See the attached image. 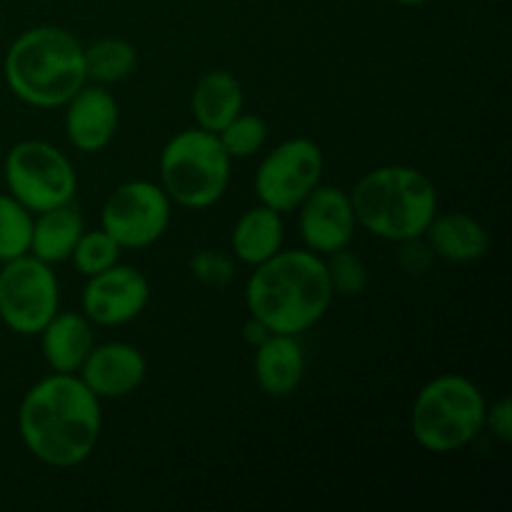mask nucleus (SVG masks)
I'll return each instance as SVG.
<instances>
[{"label":"nucleus","mask_w":512,"mask_h":512,"mask_svg":"<svg viewBox=\"0 0 512 512\" xmlns=\"http://www.w3.org/2000/svg\"><path fill=\"white\" fill-rule=\"evenodd\" d=\"M18 433L28 453L43 465L78 468L95 453L103 433L100 398L78 375L50 373L20 400Z\"/></svg>","instance_id":"obj_1"},{"label":"nucleus","mask_w":512,"mask_h":512,"mask_svg":"<svg viewBox=\"0 0 512 512\" xmlns=\"http://www.w3.org/2000/svg\"><path fill=\"white\" fill-rule=\"evenodd\" d=\"M333 298L325 260L308 248L278 250L255 265L245 283L250 318L260 320L270 333H308L325 318Z\"/></svg>","instance_id":"obj_2"},{"label":"nucleus","mask_w":512,"mask_h":512,"mask_svg":"<svg viewBox=\"0 0 512 512\" xmlns=\"http://www.w3.org/2000/svg\"><path fill=\"white\" fill-rule=\"evenodd\" d=\"M10 93L30 108H63L85 83V45L60 25H35L10 43L3 60Z\"/></svg>","instance_id":"obj_3"},{"label":"nucleus","mask_w":512,"mask_h":512,"mask_svg":"<svg viewBox=\"0 0 512 512\" xmlns=\"http://www.w3.org/2000/svg\"><path fill=\"white\" fill-rule=\"evenodd\" d=\"M358 228L388 243L423 238L438 213V188L413 165H380L355 183L353 193Z\"/></svg>","instance_id":"obj_4"},{"label":"nucleus","mask_w":512,"mask_h":512,"mask_svg":"<svg viewBox=\"0 0 512 512\" xmlns=\"http://www.w3.org/2000/svg\"><path fill=\"white\" fill-rule=\"evenodd\" d=\"M483 390L470 378L445 373L428 380L418 390L410 410V430L415 443L435 455L463 450L485 430Z\"/></svg>","instance_id":"obj_5"},{"label":"nucleus","mask_w":512,"mask_h":512,"mask_svg":"<svg viewBox=\"0 0 512 512\" xmlns=\"http://www.w3.org/2000/svg\"><path fill=\"white\" fill-rule=\"evenodd\" d=\"M233 160L218 135L203 128L175 133L160 153V188L170 203L188 210L213 208L228 193Z\"/></svg>","instance_id":"obj_6"},{"label":"nucleus","mask_w":512,"mask_h":512,"mask_svg":"<svg viewBox=\"0 0 512 512\" xmlns=\"http://www.w3.org/2000/svg\"><path fill=\"white\" fill-rule=\"evenodd\" d=\"M5 188L33 215L73 203L78 173L68 155L45 140H20L3 160Z\"/></svg>","instance_id":"obj_7"},{"label":"nucleus","mask_w":512,"mask_h":512,"mask_svg":"<svg viewBox=\"0 0 512 512\" xmlns=\"http://www.w3.org/2000/svg\"><path fill=\"white\" fill-rule=\"evenodd\" d=\"M60 310V283L53 265L20 255L0 263V320L13 333L38 335Z\"/></svg>","instance_id":"obj_8"},{"label":"nucleus","mask_w":512,"mask_h":512,"mask_svg":"<svg viewBox=\"0 0 512 512\" xmlns=\"http://www.w3.org/2000/svg\"><path fill=\"white\" fill-rule=\"evenodd\" d=\"M325 155L313 138H288L275 145L253 178L258 200L278 213H293L323 183Z\"/></svg>","instance_id":"obj_9"},{"label":"nucleus","mask_w":512,"mask_h":512,"mask_svg":"<svg viewBox=\"0 0 512 512\" xmlns=\"http://www.w3.org/2000/svg\"><path fill=\"white\" fill-rule=\"evenodd\" d=\"M173 203L153 180L118 185L100 210V228L123 250H143L158 243L170 228Z\"/></svg>","instance_id":"obj_10"},{"label":"nucleus","mask_w":512,"mask_h":512,"mask_svg":"<svg viewBox=\"0 0 512 512\" xmlns=\"http://www.w3.org/2000/svg\"><path fill=\"white\" fill-rule=\"evenodd\" d=\"M150 303V283L133 265L115 263L113 268L90 275L80 295V313L100 328H120L140 318Z\"/></svg>","instance_id":"obj_11"},{"label":"nucleus","mask_w":512,"mask_h":512,"mask_svg":"<svg viewBox=\"0 0 512 512\" xmlns=\"http://www.w3.org/2000/svg\"><path fill=\"white\" fill-rule=\"evenodd\" d=\"M298 230L305 248L320 258L335 250L350 248L358 233L353 200L338 185L320 183L303 203L298 205Z\"/></svg>","instance_id":"obj_12"},{"label":"nucleus","mask_w":512,"mask_h":512,"mask_svg":"<svg viewBox=\"0 0 512 512\" xmlns=\"http://www.w3.org/2000/svg\"><path fill=\"white\" fill-rule=\"evenodd\" d=\"M63 110L65 138L78 153L93 155L113 143L120 123V108L105 85L85 83L63 105Z\"/></svg>","instance_id":"obj_13"},{"label":"nucleus","mask_w":512,"mask_h":512,"mask_svg":"<svg viewBox=\"0 0 512 512\" xmlns=\"http://www.w3.org/2000/svg\"><path fill=\"white\" fill-rule=\"evenodd\" d=\"M145 375H148L145 355L135 345L118 343V340L93 345L78 370V378L100 400L128 398L145 383Z\"/></svg>","instance_id":"obj_14"},{"label":"nucleus","mask_w":512,"mask_h":512,"mask_svg":"<svg viewBox=\"0 0 512 512\" xmlns=\"http://www.w3.org/2000/svg\"><path fill=\"white\" fill-rule=\"evenodd\" d=\"M253 375L268 398H288L305 378V353L298 335L270 333L253 348Z\"/></svg>","instance_id":"obj_15"},{"label":"nucleus","mask_w":512,"mask_h":512,"mask_svg":"<svg viewBox=\"0 0 512 512\" xmlns=\"http://www.w3.org/2000/svg\"><path fill=\"white\" fill-rule=\"evenodd\" d=\"M423 238L435 258H443L448 263H475L485 258L490 250V233L485 225L460 210L435 213Z\"/></svg>","instance_id":"obj_16"},{"label":"nucleus","mask_w":512,"mask_h":512,"mask_svg":"<svg viewBox=\"0 0 512 512\" xmlns=\"http://www.w3.org/2000/svg\"><path fill=\"white\" fill-rule=\"evenodd\" d=\"M40 348L43 358L53 373L78 375L80 365L95 345L93 323L83 313H58L40 330Z\"/></svg>","instance_id":"obj_17"},{"label":"nucleus","mask_w":512,"mask_h":512,"mask_svg":"<svg viewBox=\"0 0 512 512\" xmlns=\"http://www.w3.org/2000/svg\"><path fill=\"white\" fill-rule=\"evenodd\" d=\"M285 223L283 213L268 208V205H255L245 210L233 225L230 233V253L238 263L255 268L273 258L278 250H283Z\"/></svg>","instance_id":"obj_18"},{"label":"nucleus","mask_w":512,"mask_h":512,"mask_svg":"<svg viewBox=\"0 0 512 512\" xmlns=\"http://www.w3.org/2000/svg\"><path fill=\"white\" fill-rule=\"evenodd\" d=\"M243 105V85L228 70H208L200 75L190 95L195 128H203L208 133H220L235 115L243 113Z\"/></svg>","instance_id":"obj_19"},{"label":"nucleus","mask_w":512,"mask_h":512,"mask_svg":"<svg viewBox=\"0 0 512 512\" xmlns=\"http://www.w3.org/2000/svg\"><path fill=\"white\" fill-rule=\"evenodd\" d=\"M83 230L85 220L73 203L38 213L33 218V233H30V255L48 265L70 260V253Z\"/></svg>","instance_id":"obj_20"},{"label":"nucleus","mask_w":512,"mask_h":512,"mask_svg":"<svg viewBox=\"0 0 512 512\" xmlns=\"http://www.w3.org/2000/svg\"><path fill=\"white\" fill-rule=\"evenodd\" d=\"M138 68V50L123 38H100L85 48V75L88 83L115 85L128 80Z\"/></svg>","instance_id":"obj_21"},{"label":"nucleus","mask_w":512,"mask_h":512,"mask_svg":"<svg viewBox=\"0 0 512 512\" xmlns=\"http://www.w3.org/2000/svg\"><path fill=\"white\" fill-rule=\"evenodd\" d=\"M35 215L10 193H0V263L30 253Z\"/></svg>","instance_id":"obj_22"},{"label":"nucleus","mask_w":512,"mask_h":512,"mask_svg":"<svg viewBox=\"0 0 512 512\" xmlns=\"http://www.w3.org/2000/svg\"><path fill=\"white\" fill-rule=\"evenodd\" d=\"M268 123H265L260 115L255 113H240L225 125L218 135L220 145L225 148V153L230 155V160H245V158H253L255 153L265 148L268 143Z\"/></svg>","instance_id":"obj_23"},{"label":"nucleus","mask_w":512,"mask_h":512,"mask_svg":"<svg viewBox=\"0 0 512 512\" xmlns=\"http://www.w3.org/2000/svg\"><path fill=\"white\" fill-rule=\"evenodd\" d=\"M120 253H123V248L103 228L83 230L73 253H70V260L83 278H90V275H98L120 263Z\"/></svg>","instance_id":"obj_24"},{"label":"nucleus","mask_w":512,"mask_h":512,"mask_svg":"<svg viewBox=\"0 0 512 512\" xmlns=\"http://www.w3.org/2000/svg\"><path fill=\"white\" fill-rule=\"evenodd\" d=\"M325 270H328L330 288L335 295H345V298H355V295L365 293L368 288V265L363 263L360 255H355L350 248L335 250V253L325 255Z\"/></svg>","instance_id":"obj_25"},{"label":"nucleus","mask_w":512,"mask_h":512,"mask_svg":"<svg viewBox=\"0 0 512 512\" xmlns=\"http://www.w3.org/2000/svg\"><path fill=\"white\" fill-rule=\"evenodd\" d=\"M190 273L208 288H225L235 278V258L225 250L203 248L190 258Z\"/></svg>","instance_id":"obj_26"},{"label":"nucleus","mask_w":512,"mask_h":512,"mask_svg":"<svg viewBox=\"0 0 512 512\" xmlns=\"http://www.w3.org/2000/svg\"><path fill=\"white\" fill-rule=\"evenodd\" d=\"M400 245V265H403L405 273L410 275H423L425 270L430 268V263H433V250H430V245L425 243V238H415V240H405V243H398Z\"/></svg>","instance_id":"obj_27"},{"label":"nucleus","mask_w":512,"mask_h":512,"mask_svg":"<svg viewBox=\"0 0 512 512\" xmlns=\"http://www.w3.org/2000/svg\"><path fill=\"white\" fill-rule=\"evenodd\" d=\"M485 428L490 430L493 438L500 443H510L512 440V403L510 398L495 400L493 405L485 408Z\"/></svg>","instance_id":"obj_28"},{"label":"nucleus","mask_w":512,"mask_h":512,"mask_svg":"<svg viewBox=\"0 0 512 512\" xmlns=\"http://www.w3.org/2000/svg\"><path fill=\"white\" fill-rule=\"evenodd\" d=\"M268 335H270V330L265 328V325L260 323V320H255V318H250L248 323L243 325V340L250 345V348H258V345L263 343V340L268 338Z\"/></svg>","instance_id":"obj_29"},{"label":"nucleus","mask_w":512,"mask_h":512,"mask_svg":"<svg viewBox=\"0 0 512 512\" xmlns=\"http://www.w3.org/2000/svg\"><path fill=\"white\" fill-rule=\"evenodd\" d=\"M393 3H398V5H405V8H418V5H425V3H430V0H393Z\"/></svg>","instance_id":"obj_30"}]
</instances>
